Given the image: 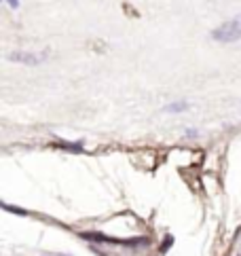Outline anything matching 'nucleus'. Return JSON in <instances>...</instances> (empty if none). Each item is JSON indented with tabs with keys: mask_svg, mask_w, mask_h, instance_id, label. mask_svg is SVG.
<instances>
[{
	"mask_svg": "<svg viewBox=\"0 0 241 256\" xmlns=\"http://www.w3.org/2000/svg\"><path fill=\"white\" fill-rule=\"evenodd\" d=\"M211 38L218 40V43H237L241 38V21H225L216 30H211Z\"/></svg>",
	"mask_w": 241,
	"mask_h": 256,
	"instance_id": "nucleus-1",
	"label": "nucleus"
},
{
	"mask_svg": "<svg viewBox=\"0 0 241 256\" xmlns=\"http://www.w3.org/2000/svg\"><path fill=\"white\" fill-rule=\"evenodd\" d=\"M9 62H17V64H26V66H36L47 60V53H28V51H15L9 53Z\"/></svg>",
	"mask_w": 241,
	"mask_h": 256,
	"instance_id": "nucleus-2",
	"label": "nucleus"
},
{
	"mask_svg": "<svg viewBox=\"0 0 241 256\" xmlns=\"http://www.w3.org/2000/svg\"><path fill=\"white\" fill-rule=\"evenodd\" d=\"M182 110H186V104H184V102L169 104V106H167V112H182Z\"/></svg>",
	"mask_w": 241,
	"mask_h": 256,
	"instance_id": "nucleus-3",
	"label": "nucleus"
},
{
	"mask_svg": "<svg viewBox=\"0 0 241 256\" xmlns=\"http://www.w3.org/2000/svg\"><path fill=\"white\" fill-rule=\"evenodd\" d=\"M7 2H9L11 9H17V7H19V2H17V0H7Z\"/></svg>",
	"mask_w": 241,
	"mask_h": 256,
	"instance_id": "nucleus-4",
	"label": "nucleus"
}]
</instances>
